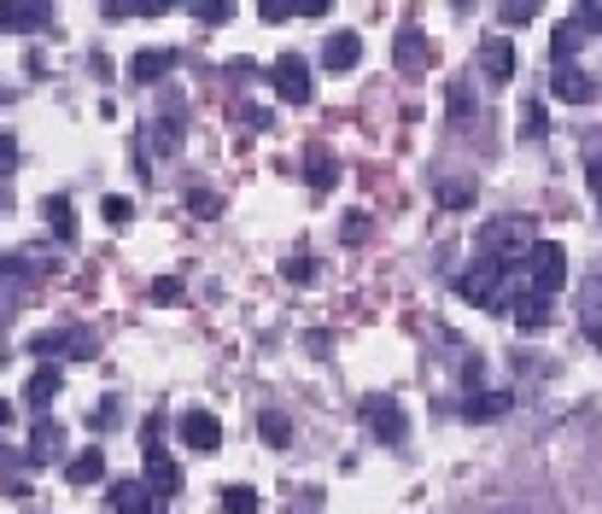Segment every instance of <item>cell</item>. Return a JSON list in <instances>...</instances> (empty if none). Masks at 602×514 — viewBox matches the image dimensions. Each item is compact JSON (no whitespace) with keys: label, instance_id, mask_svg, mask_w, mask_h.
Returning <instances> with one entry per match:
<instances>
[{"label":"cell","instance_id":"47","mask_svg":"<svg viewBox=\"0 0 602 514\" xmlns=\"http://www.w3.org/2000/svg\"><path fill=\"white\" fill-rule=\"evenodd\" d=\"M159 514H170V509H159Z\"/></svg>","mask_w":602,"mask_h":514},{"label":"cell","instance_id":"17","mask_svg":"<svg viewBox=\"0 0 602 514\" xmlns=\"http://www.w3.org/2000/svg\"><path fill=\"white\" fill-rule=\"evenodd\" d=\"M100 474H106V451H100V444L94 451H77L71 462H65V486H94Z\"/></svg>","mask_w":602,"mask_h":514},{"label":"cell","instance_id":"3","mask_svg":"<svg viewBox=\"0 0 602 514\" xmlns=\"http://www.w3.org/2000/svg\"><path fill=\"white\" fill-rule=\"evenodd\" d=\"M363 427H369L381 444H404V439H409L404 404H398V398H381V392H374V398H363Z\"/></svg>","mask_w":602,"mask_h":514},{"label":"cell","instance_id":"32","mask_svg":"<svg viewBox=\"0 0 602 514\" xmlns=\"http://www.w3.org/2000/svg\"><path fill=\"white\" fill-rule=\"evenodd\" d=\"M182 299V281L176 276H159V281H152V304H176Z\"/></svg>","mask_w":602,"mask_h":514},{"label":"cell","instance_id":"22","mask_svg":"<svg viewBox=\"0 0 602 514\" xmlns=\"http://www.w3.org/2000/svg\"><path fill=\"white\" fill-rule=\"evenodd\" d=\"M257 433H264V444H275V451H287V444H292V421L281 416V409H264V416H257Z\"/></svg>","mask_w":602,"mask_h":514},{"label":"cell","instance_id":"29","mask_svg":"<svg viewBox=\"0 0 602 514\" xmlns=\"http://www.w3.org/2000/svg\"><path fill=\"white\" fill-rule=\"evenodd\" d=\"M187 211H194V217H217L222 199L211 194V187H199V194H187Z\"/></svg>","mask_w":602,"mask_h":514},{"label":"cell","instance_id":"7","mask_svg":"<svg viewBox=\"0 0 602 514\" xmlns=\"http://www.w3.org/2000/svg\"><path fill=\"white\" fill-rule=\"evenodd\" d=\"M439 59V47L427 42V30H398V36H392V65H398V71H427V65Z\"/></svg>","mask_w":602,"mask_h":514},{"label":"cell","instance_id":"26","mask_svg":"<svg viewBox=\"0 0 602 514\" xmlns=\"http://www.w3.org/2000/svg\"><path fill=\"white\" fill-rule=\"evenodd\" d=\"M71 346H77V334H36V339H30V351L47 357V363H54L59 351H71Z\"/></svg>","mask_w":602,"mask_h":514},{"label":"cell","instance_id":"35","mask_svg":"<svg viewBox=\"0 0 602 514\" xmlns=\"http://www.w3.org/2000/svg\"><path fill=\"white\" fill-rule=\"evenodd\" d=\"M159 439H164V416H147V421H141V444H147V456L159 451Z\"/></svg>","mask_w":602,"mask_h":514},{"label":"cell","instance_id":"11","mask_svg":"<svg viewBox=\"0 0 602 514\" xmlns=\"http://www.w3.org/2000/svg\"><path fill=\"white\" fill-rule=\"evenodd\" d=\"M54 19L59 12L42 7V0H7V7H0V24L7 30H54Z\"/></svg>","mask_w":602,"mask_h":514},{"label":"cell","instance_id":"46","mask_svg":"<svg viewBox=\"0 0 602 514\" xmlns=\"http://www.w3.org/2000/svg\"><path fill=\"white\" fill-rule=\"evenodd\" d=\"M0 205H7V194H0Z\"/></svg>","mask_w":602,"mask_h":514},{"label":"cell","instance_id":"1","mask_svg":"<svg viewBox=\"0 0 602 514\" xmlns=\"http://www.w3.org/2000/svg\"><path fill=\"white\" fill-rule=\"evenodd\" d=\"M532 246H539L532 217H497V222H486V229L474 234V252L491 257V264H526Z\"/></svg>","mask_w":602,"mask_h":514},{"label":"cell","instance_id":"33","mask_svg":"<svg viewBox=\"0 0 602 514\" xmlns=\"http://www.w3.org/2000/svg\"><path fill=\"white\" fill-rule=\"evenodd\" d=\"M574 24H579V30H602V0H584V7H574Z\"/></svg>","mask_w":602,"mask_h":514},{"label":"cell","instance_id":"14","mask_svg":"<svg viewBox=\"0 0 602 514\" xmlns=\"http://www.w3.org/2000/svg\"><path fill=\"white\" fill-rule=\"evenodd\" d=\"M147 491L159 497V503H164V497H182V468H176V462H170L164 451L147 456Z\"/></svg>","mask_w":602,"mask_h":514},{"label":"cell","instance_id":"30","mask_svg":"<svg viewBox=\"0 0 602 514\" xmlns=\"http://www.w3.org/2000/svg\"><path fill=\"white\" fill-rule=\"evenodd\" d=\"M439 199L451 205V211H462V205H474V187H468V182H444V187H439Z\"/></svg>","mask_w":602,"mask_h":514},{"label":"cell","instance_id":"8","mask_svg":"<svg viewBox=\"0 0 602 514\" xmlns=\"http://www.w3.org/2000/svg\"><path fill=\"white\" fill-rule=\"evenodd\" d=\"M65 451V427L54 421V416H36V433H30V451H24V462L30 468H47Z\"/></svg>","mask_w":602,"mask_h":514},{"label":"cell","instance_id":"23","mask_svg":"<svg viewBox=\"0 0 602 514\" xmlns=\"http://www.w3.org/2000/svg\"><path fill=\"white\" fill-rule=\"evenodd\" d=\"M579 47H584V30H579V24H562L556 36H549V54H556V71H562V65L574 59V54H579Z\"/></svg>","mask_w":602,"mask_h":514},{"label":"cell","instance_id":"2","mask_svg":"<svg viewBox=\"0 0 602 514\" xmlns=\"http://www.w3.org/2000/svg\"><path fill=\"white\" fill-rule=\"evenodd\" d=\"M521 276H526V293H539V299H556L562 287H567V252L556 246V240H539V246L526 252Z\"/></svg>","mask_w":602,"mask_h":514},{"label":"cell","instance_id":"40","mask_svg":"<svg viewBox=\"0 0 602 514\" xmlns=\"http://www.w3.org/2000/svg\"><path fill=\"white\" fill-rule=\"evenodd\" d=\"M369 234V222H363V211H351V222H346V240H351V246H357V240H363Z\"/></svg>","mask_w":602,"mask_h":514},{"label":"cell","instance_id":"15","mask_svg":"<svg viewBox=\"0 0 602 514\" xmlns=\"http://www.w3.org/2000/svg\"><path fill=\"white\" fill-rule=\"evenodd\" d=\"M164 71H176V54H170V47H141V54L129 59V77L141 82V89L147 82H164Z\"/></svg>","mask_w":602,"mask_h":514},{"label":"cell","instance_id":"10","mask_svg":"<svg viewBox=\"0 0 602 514\" xmlns=\"http://www.w3.org/2000/svg\"><path fill=\"white\" fill-rule=\"evenodd\" d=\"M549 100H562V106H591V100H597V82L584 77V71H574V65H562V71L549 77Z\"/></svg>","mask_w":602,"mask_h":514},{"label":"cell","instance_id":"27","mask_svg":"<svg viewBox=\"0 0 602 514\" xmlns=\"http://www.w3.org/2000/svg\"><path fill=\"white\" fill-rule=\"evenodd\" d=\"M117 421H124V416H117V398H100V404L89 409V427H94V433H112Z\"/></svg>","mask_w":602,"mask_h":514},{"label":"cell","instance_id":"21","mask_svg":"<svg viewBox=\"0 0 602 514\" xmlns=\"http://www.w3.org/2000/svg\"><path fill=\"white\" fill-rule=\"evenodd\" d=\"M514 322H521L526 334L549 328V299H539V293H521V299H514Z\"/></svg>","mask_w":602,"mask_h":514},{"label":"cell","instance_id":"18","mask_svg":"<svg viewBox=\"0 0 602 514\" xmlns=\"http://www.w3.org/2000/svg\"><path fill=\"white\" fill-rule=\"evenodd\" d=\"M509 392H468V404H462V416L468 421H497V416H509Z\"/></svg>","mask_w":602,"mask_h":514},{"label":"cell","instance_id":"44","mask_svg":"<svg viewBox=\"0 0 602 514\" xmlns=\"http://www.w3.org/2000/svg\"><path fill=\"white\" fill-rule=\"evenodd\" d=\"M0 170H12V141H0Z\"/></svg>","mask_w":602,"mask_h":514},{"label":"cell","instance_id":"38","mask_svg":"<svg viewBox=\"0 0 602 514\" xmlns=\"http://www.w3.org/2000/svg\"><path fill=\"white\" fill-rule=\"evenodd\" d=\"M311 276H316V269H311V257L299 252V257H292V264H287V281H311Z\"/></svg>","mask_w":602,"mask_h":514},{"label":"cell","instance_id":"31","mask_svg":"<svg viewBox=\"0 0 602 514\" xmlns=\"http://www.w3.org/2000/svg\"><path fill=\"white\" fill-rule=\"evenodd\" d=\"M532 12H539L532 0H503V7H497V19H503V24H526Z\"/></svg>","mask_w":602,"mask_h":514},{"label":"cell","instance_id":"24","mask_svg":"<svg viewBox=\"0 0 602 514\" xmlns=\"http://www.w3.org/2000/svg\"><path fill=\"white\" fill-rule=\"evenodd\" d=\"M444 112H451V124H468V112H474V89H468V82H451V89H444Z\"/></svg>","mask_w":602,"mask_h":514},{"label":"cell","instance_id":"20","mask_svg":"<svg viewBox=\"0 0 602 514\" xmlns=\"http://www.w3.org/2000/svg\"><path fill=\"white\" fill-rule=\"evenodd\" d=\"M304 170H311V187H316V194H328V187L339 182V164L328 159V147H311V152H304Z\"/></svg>","mask_w":602,"mask_h":514},{"label":"cell","instance_id":"41","mask_svg":"<svg viewBox=\"0 0 602 514\" xmlns=\"http://www.w3.org/2000/svg\"><path fill=\"white\" fill-rule=\"evenodd\" d=\"M229 77L246 82V77H257V65H252V59H229Z\"/></svg>","mask_w":602,"mask_h":514},{"label":"cell","instance_id":"45","mask_svg":"<svg viewBox=\"0 0 602 514\" xmlns=\"http://www.w3.org/2000/svg\"><path fill=\"white\" fill-rule=\"evenodd\" d=\"M7 269H12V264H7V252H0V281H7Z\"/></svg>","mask_w":602,"mask_h":514},{"label":"cell","instance_id":"16","mask_svg":"<svg viewBox=\"0 0 602 514\" xmlns=\"http://www.w3.org/2000/svg\"><path fill=\"white\" fill-rule=\"evenodd\" d=\"M59 392H65V374H59L54 363H42L36 374H30V386H24V404H36L42 416H47V404H54Z\"/></svg>","mask_w":602,"mask_h":514},{"label":"cell","instance_id":"13","mask_svg":"<svg viewBox=\"0 0 602 514\" xmlns=\"http://www.w3.org/2000/svg\"><path fill=\"white\" fill-rule=\"evenodd\" d=\"M112 509L117 514H159V497L147 491V479H117V486H112Z\"/></svg>","mask_w":602,"mask_h":514},{"label":"cell","instance_id":"39","mask_svg":"<svg viewBox=\"0 0 602 514\" xmlns=\"http://www.w3.org/2000/svg\"><path fill=\"white\" fill-rule=\"evenodd\" d=\"M292 12H304V19H328V0H292Z\"/></svg>","mask_w":602,"mask_h":514},{"label":"cell","instance_id":"6","mask_svg":"<svg viewBox=\"0 0 602 514\" xmlns=\"http://www.w3.org/2000/svg\"><path fill=\"white\" fill-rule=\"evenodd\" d=\"M514 71H521V59H514L509 36H486V42H479V77L503 89V82H514Z\"/></svg>","mask_w":602,"mask_h":514},{"label":"cell","instance_id":"19","mask_svg":"<svg viewBox=\"0 0 602 514\" xmlns=\"http://www.w3.org/2000/svg\"><path fill=\"white\" fill-rule=\"evenodd\" d=\"M42 217H47V229H54L65 246L77 240V211H71V199L65 194H47V205H42Z\"/></svg>","mask_w":602,"mask_h":514},{"label":"cell","instance_id":"43","mask_svg":"<svg viewBox=\"0 0 602 514\" xmlns=\"http://www.w3.org/2000/svg\"><path fill=\"white\" fill-rule=\"evenodd\" d=\"M12 427V409H7V398H0V433ZM0 456H7V444H0Z\"/></svg>","mask_w":602,"mask_h":514},{"label":"cell","instance_id":"12","mask_svg":"<svg viewBox=\"0 0 602 514\" xmlns=\"http://www.w3.org/2000/svg\"><path fill=\"white\" fill-rule=\"evenodd\" d=\"M182 135H187V129H182V94H170L164 112L152 117V152H176Z\"/></svg>","mask_w":602,"mask_h":514},{"label":"cell","instance_id":"34","mask_svg":"<svg viewBox=\"0 0 602 514\" xmlns=\"http://www.w3.org/2000/svg\"><path fill=\"white\" fill-rule=\"evenodd\" d=\"M129 217H135V205H129L124 194H112V199H106V222H117V229H124Z\"/></svg>","mask_w":602,"mask_h":514},{"label":"cell","instance_id":"4","mask_svg":"<svg viewBox=\"0 0 602 514\" xmlns=\"http://www.w3.org/2000/svg\"><path fill=\"white\" fill-rule=\"evenodd\" d=\"M269 82H275V94L287 100V106H311V65H304L299 54H281L269 65Z\"/></svg>","mask_w":602,"mask_h":514},{"label":"cell","instance_id":"5","mask_svg":"<svg viewBox=\"0 0 602 514\" xmlns=\"http://www.w3.org/2000/svg\"><path fill=\"white\" fill-rule=\"evenodd\" d=\"M176 433H182V444L194 456H217L222 451V421L211 416V409H187V416L176 421Z\"/></svg>","mask_w":602,"mask_h":514},{"label":"cell","instance_id":"28","mask_svg":"<svg viewBox=\"0 0 602 514\" xmlns=\"http://www.w3.org/2000/svg\"><path fill=\"white\" fill-rule=\"evenodd\" d=\"M194 19H199V24H229V19H234V7H229V0H199Z\"/></svg>","mask_w":602,"mask_h":514},{"label":"cell","instance_id":"36","mask_svg":"<svg viewBox=\"0 0 602 514\" xmlns=\"http://www.w3.org/2000/svg\"><path fill=\"white\" fill-rule=\"evenodd\" d=\"M526 141H544V106H526V124H521Z\"/></svg>","mask_w":602,"mask_h":514},{"label":"cell","instance_id":"37","mask_svg":"<svg viewBox=\"0 0 602 514\" xmlns=\"http://www.w3.org/2000/svg\"><path fill=\"white\" fill-rule=\"evenodd\" d=\"M287 12H292V0H264V7H257V19H264V24H281Z\"/></svg>","mask_w":602,"mask_h":514},{"label":"cell","instance_id":"25","mask_svg":"<svg viewBox=\"0 0 602 514\" xmlns=\"http://www.w3.org/2000/svg\"><path fill=\"white\" fill-rule=\"evenodd\" d=\"M222 509L229 514H257V491L252 486H222Z\"/></svg>","mask_w":602,"mask_h":514},{"label":"cell","instance_id":"42","mask_svg":"<svg viewBox=\"0 0 602 514\" xmlns=\"http://www.w3.org/2000/svg\"><path fill=\"white\" fill-rule=\"evenodd\" d=\"M584 176H591V194L602 199V159H591V164H584Z\"/></svg>","mask_w":602,"mask_h":514},{"label":"cell","instance_id":"9","mask_svg":"<svg viewBox=\"0 0 602 514\" xmlns=\"http://www.w3.org/2000/svg\"><path fill=\"white\" fill-rule=\"evenodd\" d=\"M322 65H328V71H357V65H363V36H357V30H334V36L322 42Z\"/></svg>","mask_w":602,"mask_h":514}]
</instances>
